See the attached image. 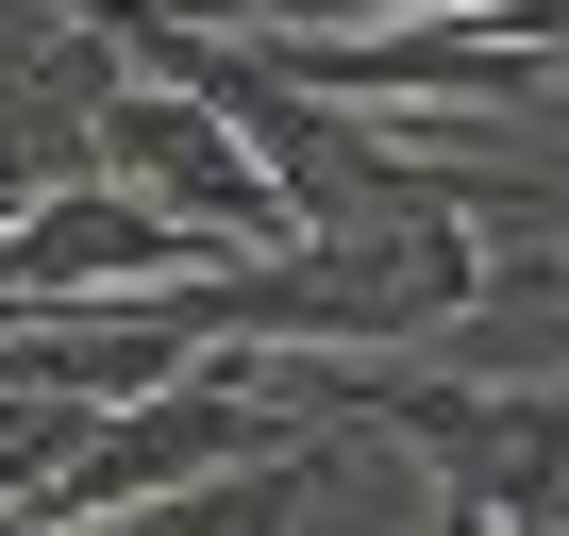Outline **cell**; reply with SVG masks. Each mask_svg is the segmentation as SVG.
Returning <instances> with one entry per match:
<instances>
[{"instance_id": "obj_4", "label": "cell", "mask_w": 569, "mask_h": 536, "mask_svg": "<svg viewBox=\"0 0 569 536\" xmlns=\"http://www.w3.org/2000/svg\"><path fill=\"white\" fill-rule=\"evenodd\" d=\"M319 453H336V436H319ZM319 453H251V469H218V486H168V503H118V519H34V536H302Z\"/></svg>"}, {"instance_id": "obj_3", "label": "cell", "mask_w": 569, "mask_h": 536, "mask_svg": "<svg viewBox=\"0 0 569 536\" xmlns=\"http://www.w3.org/2000/svg\"><path fill=\"white\" fill-rule=\"evenodd\" d=\"M218 235H184L168 201H134L118 168H68L51 201H18L0 218V319H51V302H151V286H184Z\"/></svg>"}, {"instance_id": "obj_1", "label": "cell", "mask_w": 569, "mask_h": 536, "mask_svg": "<svg viewBox=\"0 0 569 536\" xmlns=\"http://www.w3.org/2000/svg\"><path fill=\"white\" fill-rule=\"evenodd\" d=\"M268 51L352 118H536L569 18H284Z\"/></svg>"}, {"instance_id": "obj_2", "label": "cell", "mask_w": 569, "mask_h": 536, "mask_svg": "<svg viewBox=\"0 0 569 536\" xmlns=\"http://www.w3.org/2000/svg\"><path fill=\"white\" fill-rule=\"evenodd\" d=\"M84 168H118L134 201H168V218H184V235H218V251L302 235V218H284V185L251 168V135H234L201 85L134 68V51H118V85H101V118H84Z\"/></svg>"}]
</instances>
